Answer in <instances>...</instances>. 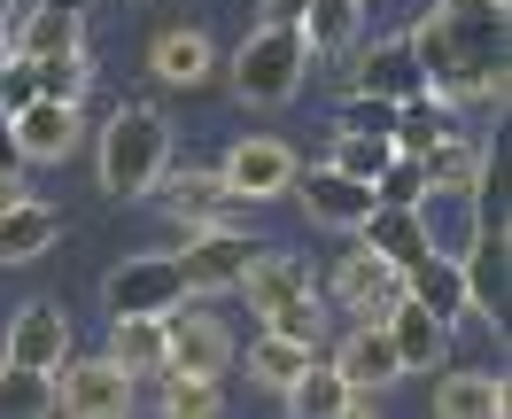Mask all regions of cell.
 Listing matches in <instances>:
<instances>
[{
    "label": "cell",
    "mask_w": 512,
    "mask_h": 419,
    "mask_svg": "<svg viewBox=\"0 0 512 419\" xmlns=\"http://www.w3.org/2000/svg\"><path fill=\"white\" fill-rule=\"evenodd\" d=\"M505 0H435L412 32L419 78L435 101H505Z\"/></svg>",
    "instance_id": "1"
},
{
    "label": "cell",
    "mask_w": 512,
    "mask_h": 419,
    "mask_svg": "<svg viewBox=\"0 0 512 419\" xmlns=\"http://www.w3.org/2000/svg\"><path fill=\"white\" fill-rule=\"evenodd\" d=\"M101 194H148L163 179V163H171V117H163L156 101H117L109 109V125H101Z\"/></svg>",
    "instance_id": "2"
},
{
    "label": "cell",
    "mask_w": 512,
    "mask_h": 419,
    "mask_svg": "<svg viewBox=\"0 0 512 419\" xmlns=\"http://www.w3.org/2000/svg\"><path fill=\"white\" fill-rule=\"evenodd\" d=\"M303 78H311V39H303V24H256V32L233 47V94L256 101V109L295 101Z\"/></svg>",
    "instance_id": "3"
},
{
    "label": "cell",
    "mask_w": 512,
    "mask_h": 419,
    "mask_svg": "<svg viewBox=\"0 0 512 419\" xmlns=\"http://www.w3.org/2000/svg\"><path fill=\"white\" fill-rule=\"evenodd\" d=\"M55 396H63L70 419H125L132 396H140V373H125L117 357H63L55 365Z\"/></svg>",
    "instance_id": "4"
},
{
    "label": "cell",
    "mask_w": 512,
    "mask_h": 419,
    "mask_svg": "<svg viewBox=\"0 0 512 419\" xmlns=\"http://www.w3.org/2000/svg\"><path fill=\"white\" fill-rule=\"evenodd\" d=\"M78 140H86L78 101L32 94V101H16V109H8V148H16V163H63Z\"/></svg>",
    "instance_id": "5"
},
{
    "label": "cell",
    "mask_w": 512,
    "mask_h": 419,
    "mask_svg": "<svg viewBox=\"0 0 512 419\" xmlns=\"http://www.w3.org/2000/svg\"><path fill=\"white\" fill-rule=\"evenodd\" d=\"M249 264H256V241L241 226H187V249H179L187 295H233Z\"/></svg>",
    "instance_id": "6"
},
{
    "label": "cell",
    "mask_w": 512,
    "mask_h": 419,
    "mask_svg": "<svg viewBox=\"0 0 512 419\" xmlns=\"http://www.w3.org/2000/svg\"><path fill=\"white\" fill-rule=\"evenodd\" d=\"M163 365H179V373H210V381H218L225 365H233V334H225V319L171 303V311H163Z\"/></svg>",
    "instance_id": "7"
},
{
    "label": "cell",
    "mask_w": 512,
    "mask_h": 419,
    "mask_svg": "<svg viewBox=\"0 0 512 419\" xmlns=\"http://www.w3.org/2000/svg\"><path fill=\"white\" fill-rule=\"evenodd\" d=\"M295 202L319 218V226H342V233H357L365 226V210H373V179H350V171H334V163H295Z\"/></svg>",
    "instance_id": "8"
},
{
    "label": "cell",
    "mask_w": 512,
    "mask_h": 419,
    "mask_svg": "<svg viewBox=\"0 0 512 419\" xmlns=\"http://www.w3.org/2000/svg\"><path fill=\"white\" fill-rule=\"evenodd\" d=\"M101 303L109 311H171V303H187V272H179V257H125L101 280Z\"/></svg>",
    "instance_id": "9"
},
{
    "label": "cell",
    "mask_w": 512,
    "mask_h": 419,
    "mask_svg": "<svg viewBox=\"0 0 512 419\" xmlns=\"http://www.w3.org/2000/svg\"><path fill=\"white\" fill-rule=\"evenodd\" d=\"M388 326V342H396V365L404 373H443V357H450V319H435L419 295H396L381 311Z\"/></svg>",
    "instance_id": "10"
},
{
    "label": "cell",
    "mask_w": 512,
    "mask_h": 419,
    "mask_svg": "<svg viewBox=\"0 0 512 419\" xmlns=\"http://www.w3.org/2000/svg\"><path fill=\"white\" fill-rule=\"evenodd\" d=\"M218 179L233 187V202H272V194L295 187V148L288 140H241V148L218 163Z\"/></svg>",
    "instance_id": "11"
},
{
    "label": "cell",
    "mask_w": 512,
    "mask_h": 419,
    "mask_svg": "<svg viewBox=\"0 0 512 419\" xmlns=\"http://www.w3.org/2000/svg\"><path fill=\"white\" fill-rule=\"evenodd\" d=\"M148 194H163V210H171L179 226H233V210H241L218 171H194V163H187V171H171V163H163V179Z\"/></svg>",
    "instance_id": "12"
},
{
    "label": "cell",
    "mask_w": 512,
    "mask_h": 419,
    "mask_svg": "<svg viewBox=\"0 0 512 419\" xmlns=\"http://www.w3.org/2000/svg\"><path fill=\"white\" fill-rule=\"evenodd\" d=\"M0 357L8 365H32V373H55L70 357V319L63 303H24L16 311V326H8V342H0Z\"/></svg>",
    "instance_id": "13"
},
{
    "label": "cell",
    "mask_w": 512,
    "mask_h": 419,
    "mask_svg": "<svg viewBox=\"0 0 512 419\" xmlns=\"http://www.w3.org/2000/svg\"><path fill=\"white\" fill-rule=\"evenodd\" d=\"M326 295H334L342 311H357V319H381L388 303L404 295V280H396V264H388V257H373V249H350V257L334 264Z\"/></svg>",
    "instance_id": "14"
},
{
    "label": "cell",
    "mask_w": 512,
    "mask_h": 419,
    "mask_svg": "<svg viewBox=\"0 0 512 419\" xmlns=\"http://www.w3.org/2000/svg\"><path fill=\"white\" fill-rule=\"evenodd\" d=\"M396 280H404V295H419L435 319H450V326L474 319V295H466V272H458V257H450V249H419Z\"/></svg>",
    "instance_id": "15"
},
{
    "label": "cell",
    "mask_w": 512,
    "mask_h": 419,
    "mask_svg": "<svg viewBox=\"0 0 512 419\" xmlns=\"http://www.w3.org/2000/svg\"><path fill=\"white\" fill-rule=\"evenodd\" d=\"M357 233H365V249H373V257H388L396 272H404L419 249H435V233H427V202H373Z\"/></svg>",
    "instance_id": "16"
},
{
    "label": "cell",
    "mask_w": 512,
    "mask_h": 419,
    "mask_svg": "<svg viewBox=\"0 0 512 419\" xmlns=\"http://www.w3.org/2000/svg\"><path fill=\"white\" fill-rule=\"evenodd\" d=\"M280 396H288V412H303V419H350V412H373V388H350L342 373H334V357H326V365L311 357V365H303V373H295Z\"/></svg>",
    "instance_id": "17"
},
{
    "label": "cell",
    "mask_w": 512,
    "mask_h": 419,
    "mask_svg": "<svg viewBox=\"0 0 512 419\" xmlns=\"http://www.w3.org/2000/svg\"><path fill=\"white\" fill-rule=\"evenodd\" d=\"M70 47H86V8H78V0H39L32 16L8 32V55H16V63H32V55H70Z\"/></svg>",
    "instance_id": "18"
},
{
    "label": "cell",
    "mask_w": 512,
    "mask_h": 419,
    "mask_svg": "<svg viewBox=\"0 0 512 419\" xmlns=\"http://www.w3.org/2000/svg\"><path fill=\"white\" fill-rule=\"evenodd\" d=\"M419 179H427V194H466L474 202L481 187H489V156H481L474 140H458V132H443L435 148H419Z\"/></svg>",
    "instance_id": "19"
},
{
    "label": "cell",
    "mask_w": 512,
    "mask_h": 419,
    "mask_svg": "<svg viewBox=\"0 0 512 419\" xmlns=\"http://www.w3.org/2000/svg\"><path fill=\"white\" fill-rule=\"evenodd\" d=\"M334 373H342L350 388H388V381H404L388 326H381V319H357L350 334H342V350H334Z\"/></svg>",
    "instance_id": "20"
},
{
    "label": "cell",
    "mask_w": 512,
    "mask_h": 419,
    "mask_svg": "<svg viewBox=\"0 0 512 419\" xmlns=\"http://www.w3.org/2000/svg\"><path fill=\"white\" fill-rule=\"evenodd\" d=\"M63 241V210H47L39 194H16L8 210H0V264H32L47 257Z\"/></svg>",
    "instance_id": "21"
},
{
    "label": "cell",
    "mask_w": 512,
    "mask_h": 419,
    "mask_svg": "<svg viewBox=\"0 0 512 419\" xmlns=\"http://www.w3.org/2000/svg\"><path fill=\"white\" fill-rule=\"evenodd\" d=\"M458 272H466V295H474V319H497L505 311V218L474 226V257H458Z\"/></svg>",
    "instance_id": "22"
},
{
    "label": "cell",
    "mask_w": 512,
    "mask_h": 419,
    "mask_svg": "<svg viewBox=\"0 0 512 419\" xmlns=\"http://www.w3.org/2000/svg\"><path fill=\"white\" fill-rule=\"evenodd\" d=\"M148 70H156L163 86H210L218 47L194 32V24H171V32H156V47H148Z\"/></svg>",
    "instance_id": "23"
},
{
    "label": "cell",
    "mask_w": 512,
    "mask_h": 419,
    "mask_svg": "<svg viewBox=\"0 0 512 419\" xmlns=\"http://www.w3.org/2000/svg\"><path fill=\"white\" fill-rule=\"evenodd\" d=\"M319 280H311V264L288 257V249H256V264L241 272V295H249V311L264 319L272 303H288V295H311Z\"/></svg>",
    "instance_id": "24"
},
{
    "label": "cell",
    "mask_w": 512,
    "mask_h": 419,
    "mask_svg": "<svg viewBox=\"0 0 512 419\" xmlns=\"http://www.w3.org/2000/svg\"><path fill=\"white\" fill-rule=\"evenodd\" d=\"M357 94H381V101H412V94H427L412 39H381V47L357 63Z\"/></svg>",
    "instance_id": "25"
},
{
    "label": "cell",
    "mask_w": 512,
    "mask_h": 419,
    "mask_svg": "<svg viewBox=\"0 0 512 419\" xmlns=\"http://www.w3.org/2000/svg\"><path fill=\"white\" fill-rule=\"evenodd\" d=\"M109 357L125 373H163V311H109Z\"/></svg>",
    "instance_id": "26"
},
{
    "label": "cell",
    "mask_w": 512,
    "mask_h": 419,
    "mask_svg": "<svg viewBox=\"0 0 512 419\" xmlns=\"http://www.w3.org/2000/svg\"><path fill=\"white\" fill-rule=\"evenodd\" d=\"M357 24H365V0H311V8H303L311 63H342V55L357 47Z\"/></svg>",
    "instance_id": "27"
},
{
    "label": "cell",
    "mask_w": 512,
    "mask_h": 419,
    "mask_svg": "<svg viewBox=\"0 0 512 419\" xmlns=\"http://www.w3.org/2000/svg\"><path fill=\"white\" fill-rule=\"evenodd\" d=\"M505 404H512L505 373H443V388H435L443 419H505Z\"/></svg>",
    "instance_id": "28"
},
{
    "label": "cell",
    "mask_w": 512,
    "mask_h": 419,
    "mask_svg": "<svg viewBox=\"0 0 512 419\" xmlns=\"http://www.w3.org/2000/svg\"><path fill=\"white\" fill-rule=\"evenodd\" d=\"M47 412H63L55 373H32V365H8L0 357V419H47Z\"/></svg>",
    "instance_id": "29"
},
{
    "label": "cell",
    "mask_w": 512,
    "mask_h": 419,
    "mask_svg": "<svg viewBox=\"0 0 512 419\" xmlns=\"http://www.w3.org/2000/svg\"><path fill=\"white\" fill-rule=\"evenodd\" d=\"M32 94H55V101H86L94 86V63H86V47H70V55H32Z\"/></svg>",
    "instance_id": "30"
},
{
    "label": "cell",
    "mask_w": 512,
    "mask_h": 419,
    "mask_svg": "<svg viewBox=\"0 0 512 419\" xmlns=\"http://www.w3.org/2000/svg\"><path fill=\"white\" fill-rule=\"evenodd\" d=\"M163 412H171V419H210V412H225V396H218L210 373H179V365H163Z\"/></svg>",
    "instance_id": "31"
},
{
    "label": "cell",
    "mask_w": 512,
    "mask_h": 419,
    "mask_svg": "<svg viewBox=\"0 0 512 419\" xmlns=\"http://www.w3.org/2000/svg\"><path fill=\"white\" fill-rule=\"evenodd\" d=\"M264 334H288V342H303V350H319V342H326L319 288H311V295H288V303H272V311H264Z\"/></svg>",
    "instance_id": "32"
},
{
    "label": "cell",
    "mask_w": 512,
    "mask_h": 419,
    "mask_svg": "<svg viewBox=\"0 0 512 419\" xmlns=\"http://www.w3.org/2000/svg\"><path fill=\"white\" fill-rule=\"evenodd\" d=\"M311 357H319V350H303V342H288V334H264V342L249 350V373H256L264 388H288Z\"/></svg>",
    "instance_id": "33"
},
{
    "label": "cell",
    "mask_w": 512,
    "mask_h": 419,
    "mask_svg": "<svg viewBox=\"0 0 512 419\" xmlns=\"http://www.w3.org/2000/svg\"><path fill=\"white\" fill-rule=\"evenodd\" d=\"M396 156L388 148V132H334V171H350V179H381V163Z\"/></svg>",
    "instance_id": "34"
},
{
    "label": "cell",
    "mask_w": 512,
    "mask_h": 419,
    "mask_svg": "<svg viewBox=\"0 0 512 419\" xmlns=\"http://www.w3.org/2000/svg\"><path fill=\"white\" fill-rule=\"evenodd\" d=\"M388 125H396V101H381V94H350L342 117H334V132H388Z\"/></svg>",
    "instance_id": "35"
},
{
    "label": "cell",
    "mask_w": 512,
    "mask_h": 419,
    "mask_svg": "<svg viewBox=\"0 0 512 419\" xmlns=\"http://www.w3.org/2000/svg\"><path fill=\"white\" fill-rule=\"evenodd\" d=\"M311 0H264V24H303Z\"/></svg>",
    "instance_id": "36"
},
{
    "label": "cell",
    "mask_w": 512,
    "mask_h": 419,
    "mask_svg": "<svg viewBox=\"0 0 512 419\" xmlns=\"http://www.w3.org/2000/svg\"><path fill=\"white\" fill-rule=\"evenodd\" d=\"M8 8H16V0H0V24H8Z\"/></svg>",
    "instance_id": "37"
}]
</instances>
